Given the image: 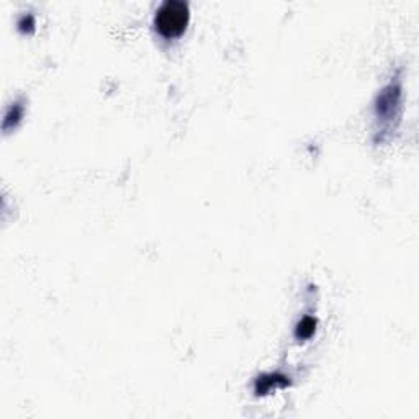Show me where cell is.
Segmentation results:
<instances>
[{
	"label": "cell",
	"instance_id": "1",
	"mask_svg": "<svg viewBox=\"0 0 419 419\" xmlns=\"http://www.w3.org/2000/svg\"><path fill=\"white\" fill-rule=\"evenodd\" d=\"M188 23V6L182 0H166L156 12V26L164 37H177Z\"/></svg>",
	"mask_w": 419,
	"mask_h": 419
},
{
	"label": "cell",
	"instance_id": "2",
	"mask_svg": "<svg viewBox=\"0 0 419 419\" xmlns=\"http://www.w3.org/2000/svg\"><path fill=\"white\" fill-rule=\"evenodd\" d=\"M315 326H316V321L313 320V318H305V320H302V323L298 324L297 336L298 338H310L311 334L315 333Z\"/></svg>",
	"mask_w": 419,
	"mask_h": 419
}]
</instances>
